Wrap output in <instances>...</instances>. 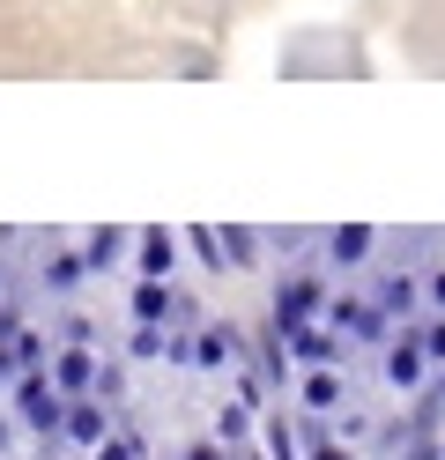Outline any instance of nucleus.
<instances>
[{
  "mask_svg": "<svg viewBox=\"0 0 445 460\" xmlns=\"http://www.w3.org/2000/svg\"><path fill=\"white\" fill-rule=\"evenodd\" d=\"M97 460H134V438H111V446H104Z\"/></svg>",
  "mask_w": 445,
  "mask_h": 460,
  "instance_id": "obj_12",
  "label": "nucleus"
},
{
  "mask_svg": "<svg viewBox=\"0 0 445 460\" xmlns=\"http://www.w3.org/2000/svg\"><path fill=\"white\" fill-rule=\"evenodd\" d=\"M423 334H401L394 341V349H386V379H394V386H415V379H423Z\"/></svg>",
  "mask_w": 445,
  "mask_h": 460,
  "instance_id": "obj_3",
  "label": "nucleus"
},
{
  "mask_svg": "<svg viewBox=\"0 0 445 460\" xmlns=\"http://www.w3.org/2000/svg\"><path fill=\"white\" fill-rule=\"evenodd\" d=\"M15 416H22L30 430H59V423H67V416H59V394L45 386V371H30V379L15 386Z\"/></svg>",
  "mask_w": 445,
  "mask_h": 460,
  "instance_id": "obj_1",
  "label": "nucleus"
},
{
  "mask_svg": "<svg viewBox=\"0 0 445 460\" xmlns=\"http://www.w3.org/2000/svg\"><path fill=\"white\" fill-rule=\"evenodd\" d=\"M282 341H289L297 357H312V364H326V357H334V334H319L312 320H305V327H282Z\"/></svg>",
  "mask_w": 445,
  "mask_h": 460,
  "instance_id": "obj_5",
  "label": "nucleus"
},
{
  "mask_svg": "<svg viewBox=\"0 0 445 460\" xmlns=\"http://www.w3.org/2000/svg\"><path fill=\"white\" fill-rule=\"evenodd\" d=\"M0 438H8V430H0Z\"/></svg>",
  "mask_w": 445,
  "mask_h": 460,
  "instance_id": "obj_16",
  "label": "nucleus"
},
{
  "mask_svg": "<svg viewBox=\"0 0 445 460\" xmlns=\"http://www.w3.org/2000/svg\"><path fill=\"white\" fill-rule=\"evenodd\" d=\"M438 394H445V371H438Z\"/></svg>",
  "mask_w": 445,
  "mask_h": 460,
  "instance_id": "obj_15",
  "label": "nucleus"
},
{
  "mask_svg": "<svg viewBox=\"0 0 445 460\" xmlns=\"http://www.w3.org/2000/svg\"><path fill=\"white\" fill-rule=\"evenodd\" d=\"M312 460H349V453L342 446H312Z\"/></svg>",
  "mask_w": 445,
  "mask_h": 460,
  "instance_id": "obj_14",
  "label": "nucleus"
},
{
  "mask_svg": "<svg viewBox=\"0 0 445 460\" xmlns=\"http://www.w3.org/2000/svg\"><path fill=\"white\" fill-rule=\"evenodd\" d=\"M334 327H342L349 341H378V334H386V305H364V297H342V305H334Z\"/></svg>",
  "mask_w": 445,
  "mask_h": 460,
  "instance_id": "obj_2",
  "label": "nucleus"
},
{
  "mask_svg": "<svg viewBox=\"0 0 445 460\" xmlns=\"http://www.w3.org/2000/svg\"><path fill=\"white\" fill-rule=\"evenodd\" d=\"M334 401H342V379L334 371H312L305 379V409H334Z\"/></svg>",
  "mask_w": 445,
  "mask_h": 460,
  "instance_id": "obj_7",
  "label": "nucleus"
},
{
  "mask_svg": "<svg viewBox=\"0 0 445 460\" xmlns=\"http://www.w3.org/2000/svg\"><path fill=\"white\" fill-rule=\"evenodd\" d=\"M82 268H89V261H75V252H52V261H45V282H52V290H75Z\"/></svg>",
  "mask_w": 445,
  "mask_h": 460,
  "instance_id": "obj_8",
  "label": "nucleus"
},
{
  "mask_svg": "<svg viewBox=\"0 0 445 460\" xmlns=\"http://www.w3.org/2000/svg\"><path fill=\"white\" fill-rule=\"evenodd\" d=\"M326 252H334V261H364V252H371V230H334Z\"/></svg>",
  "mask_w": 445,
  "mask_h": 460,
  "instance_id": "obj_9",
  "label": "nucleus"
},
{
  "mask_svg": "<svg viewBox=\"0 0 445 460\" xmlns=\"http://www.w3.org/2000/svg\"><path fill=\"white\" fill-rule=\"evenodd\" d=\"M415 334H423V349H431V364L445 371V320H423V327H415Z\"/></svg>",
  "mask_w": 445,
  "mask_h": 460,
  "instance_id": "obj_11",
  "label": "nucleus"
},
{
  "mask_svg": "<svg viewBox=\"0 0 445 460\" xmlns=\"http://www.w3.org/2000/svg\"><path fill=\"white\" fill-rule=\"evenodd\" d=\"M164 312H171V290H164V282H141V290H134V320H141V327H156Z\"/></svg>",
  "mask_w": 445,
  "mask_h": 460,
  "instance_id": "obj_6",
  "label": "nucleus"
},
{
  "mask_svg": "<svg viewBox=\"0 0 445 460\" xmlns=\"http://www.w3.org/2000/svg\"><path fill=\"white\" fill-rule=\"evenodd\" d=\"M431 305H438V312H445V268H438V275H431Z\"/></svg>",
  "mask_w": 445,
  "mask_h": 460,
  "instance_id": "obj_13",
  "label": "nucleus"
},
{
  "mask_svg": "<svg viewBox=\"0 0 445 460\" xmlns=\"http://www.w3.org/2000/svg\"><path fill=\"white\" fill-rule=\"evenodd\" d=\"M178 268V238L171 230H141V282H164Z\"/></svg>",
  "mask_w": 445,
  "mask_h": 460,
  "instance_id": "obj_4",
  "label": "nucleus"
},
{
  "mask_svg": "<svg viewBox=\"0 0 445 460\" xmlns=\"http://www.w3.org/2000/svg\"><path fill=\"white\" fill-rule=\"evenodd\" d=\"M67 438H75V446H97V438H104L97 409H75V416H67Z\"/></svg>",
  "mask_w": 445,
  "mask_h": 460,
  "instance_id": "obj_10",
  "label": "nucleus"
}]
</instances>
